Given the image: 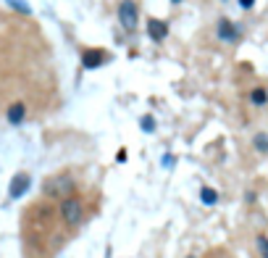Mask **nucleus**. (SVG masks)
Masks as SVG:
<instances>
[{
    "label": "nucleus",
    "mask_w": 268,
    "mask_h": 258,
    "mask_svg": "<svg viewBox=\"0 0 268 258\" xmlns=\"http://www.w3.org/2000/svg\"><path fill=\"white\" fill-rule=\"evenodd\" d=\"M58 214H61L63 224L71 226V230H76V226L82 224V219H84V203L79 200L76 195H69V198H63V200H61Z\"/></svg>",
    "instance_id": "1"
},
{
    "label": "nucleus",
    "mask_w": 268,
    "mask_h": 258,
    "mask_svg": "<svg viewBox=\"0 0 268 258\" xmlns=\"http://www.w3.org/2000/svg\"><path fill=\"white\" fill-rule=\"evenodd\" d=\"M76 190V182L69 177V174H58V177H50L45 182V195L47 198H69V195H74Z\"/></svg>",
    "instance_id": "2"
},
{
    "label": "nucleus",
    "mask_w": 268,
    "mask_h": 258,
    "mask_svg": "<svg viewBox=\"0 0 268 258\" xmlns=\"http://www.w3.org/2000/svg\"><path fill=\"white\" fill-rule=\"evenodd\" d=\"M118 19L126 29H134L137 21H139V11H137V3L134 0H124V3L118 6Z\"/></svg>",
    "instance_id": "3"
},
{
    "label": "nucleus",
    "mask_w": 268,
    "mask_h": 258,
    "mask_svg": "<svg viewBox=\"0 0 268 258\" xmlns=\"http://www.w3.org/2000/svg\"><path fill=\"white\" fill-rule=\"evenodd\" d=\"M29 187H32V177H29L26 171H21V174H16V177L11 179L8 195H11V198H21V195H24Z\"/></svg>",
    "instance_id": "4"
},
{
    "label": "nucleus",
    "mask_w": 268,
    "mask_h": 258,
    "mask_svg": "<svg viewBox=\"0 0 268 258\" xmlns=\"http://www.w3.org/2000/svg\"><path fill=\"white\" fill-rule=\"evenodd\" d=\"M216 32H218V40H224V42H234V40H240V29H236L229 19H221Z\"/></svg>",
    "instance_id": "5"
},
{
    "label": "nucleus",
    "mask_w": 268,
    "mask_h": 258,
    "mask_svg": "<svg viewBox=\"0 0 268 258\" xmlns=\"http://www.w3.org/2000/svg\"><path fill=\"white\" fill-rule=\"evenodd\" d=\"M103 61H105L103 50H84L82 53V66L84 69H98V66H103Z\"/></svg>",
    "instance_id": "6"
},
{
    "label": "nucleus",
    "mask_w": 268,
    "mask_h": 258,
    "mask_svg": "<svg viewBox=\"0 0 268 258\" xmlns=\"http://www.w3.org/2000/svg\"><path fill=\"white\" fill-rule=\"evenodd\" d=\"M147 35H150V40L161 42V40H166V35H168V26H166L163 21H158V19H150V21H147Z\"/></svg>",
    "instance_id": "7"
},
{
    "label": "nucleus",
    "mask_w": 268,
    "mask_h": 258,
    "mask_svg": "<svg viewBox=\"0 0 268 258\" xmlns=\"http://www.w3.org/2000/svg\"><path fill=\"white\" fill-rule=\"evenodd\" d=\"M6 119H8V124L19 127L21 121L26 119V105H24V103H13L11 108H8V113H6Z\"/></svg>",
    "instance_id": "8"
},
{
    "label": "nucleus",
    "mask_w": 268,
    "mask_h": 258,
    "mask_svg": "<svg viewBox=\"0 0 268 258\" xmlns=\"http://www.w3.org/2000/svg\"><path fill=\"white\" fill-rule=\"evenodd\" d=\"M250 100H252V105H265V100H268V90H263V87L252 90V93H250Z\"/></svg>",
    "instance_id": "9"
},
{
    "label": "nucleus",
    "mask_w": 268,
    "mask_h": 258,
    "mask_svg": "<svg viewBox=\"0 0 268 258\" xmlns=\"http://www.w3.org/2000/svg\"><path fill=\"white\" fill-rule=\"evenodd\" d=\"M252 145H255L258 153H268V134H265V132L255 134V137H252Z\"/></svg>",
    "instance_id": "10"
},
{
    "label": "nucleus",
    "mask_w": 268,
    "mask_h": 258,
    "mask_svg": "<svg viewBox=\"0 0 268 258\" xmlns=\"http://www.w3.org/2000/svg\"><path fill=\"white\" fill-rule=\"evenodd\" d=\"M200 200H202L205 206H213V203L218 200V192L211 190V187H202V190H200Z\"/></svg>",
    "instance_id": "11"
},
{
    "label": "nucleus",
    "mask_w": 268,
    "mask_h": 258,
    "mask_svg": "<svg viewBox=\"0 0 268 258\" xmlns=\"http://www.w3.org/2000/svg\"><path fill=\"white\" fill-rule=\"evenodd\" d=\"M6 3L13 8V11H21V13H26V16H29V13H32V8L26 6V0H6Z\"/></svg>",
    "instance_id": "12"
},
{
    "label": "nucleus",
    "mask_w": 268,
    "mask_h": 258,
    "mask_svg": "<svg viewBox=\"0 0 268 258\" xmlns=\"http://www.w3.org/2000/svg\"><path fill=\"white\" fill-rule=\"evenodd\" d=\"M258 250H260V255H263V258H268V237H265V235H260V237H258Z\"/></svg>",
    "instance_id": "13"
},
{
    "label": "nucleus",
    "mask_w": 268,
    "mask_h": 258,
    "mask_svg": "<svg viewBox=\"0 0 268 258\" xmlns=\"http://www.w3.org/2000/svg\"><path fill=\"white\" fill-rule=\"evenodd\" d=\"M139 124H142V129H145V132H155V119L153 116H145Z\"/></svg>",
    "instance_id": "14"
},
{
    "label": "nucleus",
    "mask_w": 268,
    "mask_h": 258,
    "mask_svg": "<svg viewBox=\"0 0 268 258\" xmlns=\"http://www.w3.org/2000/svg\"><path fill=\"white\" fill-rule=\"evenodd\" d=\"M252 3H255V0H240V6H242V8H252Z\"/></svg>",
    "instance_id": "15"
},
{
    "label": "nucleus",
    "mask_w": 268,
    "mask_h": 258,
    "mask_svg": "<svg viewBox=\"0 0 268 258\" xmlns=\"http://www.w3.org/2000/svg\"><path fill=\"white\" fill-rule=\"evenodd\" d=\"M171 3H182V0H171Z\"/></svg>",
    "instance_id": "16"
}]
</instances>
